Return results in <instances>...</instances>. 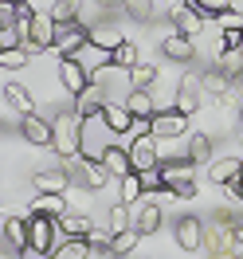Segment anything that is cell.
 I'll use <instances>...</instances> for the list:
<instances>
[{"instance_id": "1", "label": "cell", "mask_w": 243, "mask_h": 259, "mask_svg": "<svg viewBox=\"0 0 243 259\" xmlns=\"http://www.w3.org/2000/svg\"><path fill=\"white\" fill-rule=\"evenodd\" d=\"M200 251L208 259H231L239 251V240H235V216L227 208L212 212V224L204 228V243H200Z\"/></svg>"}, {"instance_id": "2", "label": "cell", "mask_w": 243, "mask_h": 259, "mask_svg": "<svg viewBox=\"0 0 243 259\" xmlns=\"http://www.w3.org/2000/svg\"><path fill=\"white\" fill-rule=\"evenodd\" d=\"M82 122H86V118H79L75 110H59V118L51 122V130H55V142H51V149H55L63 161L82 157Z\"/></svg>"}, {"instance_id": "3", "label": "cell", "mask_w": 243, "mask_h": 259, "mask_svg": "<svg viewBox=\"0 0 243 259\" xmlns=\"http://www.w3.org/2000/svg\"><path fill=\"white\" fill-rule=\"evenodd\" d=\"M63 240V232H59V224L51 220V216H28V251L32 255H43L51 259V251H55V243Z\"/></svg>"}, {"instance_id": "4", "label": "cell", "mask_w": 243, "mask_h": 259, "mask_svg": "<svg viewBox=\"0 0 243 259\" xmlns=\"http://www.w3.org/2000/svg\"><path fill=\"white\" fill-rule=\"evenodd\" d=\"M192 173H196L192 161H165V165H161V185H165L173 196H180V200H192V196H196Z\"/></svg>"}, {"instance_id": "5", "label": "cell", "mask_w": 243, "mask_h": 259, "mask_svg": "<svg viewBox=\"0 0 243 259\" xmlns=\"http://www.w3.org/2000/svg\"><path fill=\"white\" fill-rule=\"evenodd\" d=\"M24 48L32 51V55L55 48V20H51V12H35L32 16L28 32H24Z\"/></svg>"}, {"instance_id": "6", "label": "cell", "mask_w": 243, "mask_h": 259, "mask_svg": "<svg viewBox=\"0 0 243 259\" xmlns=\"http://www.w3.org/2000/svg\"><path fill=\"white\" fill-rule=\"evenodd\" d=\"M184 130H188V114L180 110H153V118H149V134L157 138V142H165V138H184Z\"/></svg>"}, {"instance_id": "7", "label": "cell", "mask_w": 243, "mask_h": 259, "mask_svg": "<svg viewBox=\"0 0 243 259\" xmlns=\"http://www.w3.org/2000/svg\"><path fill=\"white\" fill-rule=\"evenodd\" d=\"M130 165H133V173H141V169H153V165H161V157H157V138L153 134H137L130 142Z\"/></svg>"}, {"instance_id": "8", "label": "cell", "mask_w": 243, "mask_h": 259, "mask_svg": "<svg viewBox=\"0 0 243 259\" xmlns=\"http://www.w3.org/2000/svg\"><path fill=\"white\" fill-rule=\"evenodd\" d=\"M169 20H173V28H177L180 35H188V39L204 32V12H200V8H192L188 0H184V4H173V8H169Z\"/></svg>"}, {"instance_id": "9", "label": "cell", "mask_w": 243, "mask_h": 259, "mask_svg": "<svg viewBox=\"0 0 243 259\" xmlns=\"http://www.w3.org/2000/svg\"><path fill=\"white\" fill-rule=\"evenodd\" d=\"M90 39V28H82L79 20H67V24H55V48L59 55H75Z\"/></svg>"}, {"instance_id": "10", "label": "cell", "mask_w": 243, "mask_h": 259, "mask_svg": "<svg viewBox=\"0 0 243 259\" xmlns=\"http://www.w3.org/2000/svg\"><path fill=\"white\" fill-rule=\"evenodd\" d=\"M20 134L28 138V146H39V149H51L55 142V130H51L47 118H39V114H24V122H20Z\"/></svg>"}, {"instance_id": "11", "label": "cell", "mask_w": 243, "mask_h": 259, "mask_svg": "<svg viewBox=\"0 0 243 259\" xmlns=\"http://www.w3.org/2000/svg\"><path fill=\"white\" fill-rule=\"evenodd\" d=\"M98 122L110 130V134H130L133 114L126 110V102H102V110H98Z\"/></svg>"}, {"instance_id": "12", "label": "cell", "mask_w": 243, "mask_h": 259, "mask_svg": "<svg viewBox=\"0 0 243 259\" xmlns=\"http://www.w3.org/2000/svg\"><path fill=\"white\" fill-rule=\"evenodd\" d=\"M71 59H75V63H79L82 71H86V75L94 79L102 67H110V51H106V48H98V44H90V39H86V44H82V48L75 51V55H71Z\"/></svg>"}, {"instance_id": "13", "label": "cell", "mask_w": 243, "mask_h": 259, "mask_svg": "<svg viewBox=\"0 0 243 259\" xmlns=\"http://www.w3.org/2000/svg\"><path fill=\"white\" fill-rule=\"evenodd\" d=\"M161 204H153V200H145V204H137V212L130 216V228L137 232V236H153L157 228H161Z\"/></svg>"}, {"instance_id": "14", "label": "cell", "mask_w": 243, "mask_h": 259, "mask_svg": "<svg viewBox=\"0 0 243 259\" xmlns=\"http://www.w3.org/2000/svg\"><path fill=\"white\" fill-rule=\"evenodd\" d=\"M173 232H177V243L184 251H200V243H204V224H200V216H180Z\"/></svg>"}, {"instance_id": "15", "label": "cell", "mask_w": 243, "mask_h": 259, "mask_svg": "<svg viewBox=\"0 0 243 259\" xmlns=\"http://www.w3.org/2000/svg\"><path fill=\"white\" fill-rule=\"evenodd\" d=\"M0 236L8 240V247L12 251H28V216H4L0 220Z\"/></svg>"}, {"instance_id": "16", "label": "cell", "mask_w": 243, "mask_h": 259, "mask_svg": "<svg viewBox=\"0 0 243 259\" xmlns=\"http://www.w3.org/2000/svg\"><path fill=\"white\" fill-rule=\"evenodd\" d=\"M75 161H79V157H75ZM75 161H71V173H75V177L82 181V189L98 193V189L106 185V177H110V173L102 169V161H94V157H86V165H75Z\"/></svg>"}, {"instance_id": "17", "label": "cell", "mask_w": 243, "mask_h": 259, "mask_svg": "<svg viewBox=\"0 0 243 259\" xmlns=\"http://www.w3.org/2000/svg\"><path fill=\"white\" fill-rule=\"evenodd\" d=\"M59 82H63L71 95H79V91H86V87H90V75H86V71H82L71 55H63V59H59Z\"/></svg>"}, {"instance_id": "18", "label": "cell", "mask_w": 243, "mask_h": 259, "mask_svg": "<svg viewBox=\"0 0 243 259\" xmlns=\"http://www.w3.org/2000/svg\"><path fill=\"white\" fill-rule=\"evenodd\" d=\"M102 102H106V91H102L98 82H90L86 91H79V95H75V114H79V118H98Z\"/></svg>"}, {"instance_id": "19", "label": "cell", "mask_w": 243, "mask_h": 259, "mask_svg": "<svg viewBox=\"0 0 243 259\" xmlns=\"http://www.w3.org/2000/svg\"><path fill=\"white\" fill-rule=\"evenodd\" d=\"M98 161H102V169H106L110 177H126V173H133L130 153H126L122 146H106L102 153H98Z\"/></svg>"}, {"instance_id": "20", "label": "cell", "mask_w": 243, "mask_h": 259, "mask_svg": "<svg viewBox=\"0 0 243 259\" xmlns=\"http://www.w3.org/2000/svg\"><path fill=\"white\" fill-rule=\"evenodd\" d=\"M51 216V220H59L67 212V196L63 193H35V200H32V208H28V216Z\"/></svg>"}, {"instance_id": "21", "label": "cell", "mask_w": 243, "mask_h": 259, "mask_svg": "<svg viewBox=\"0 0 243 259\" xmlns=\"http://www.w3.org/2000/svg\"><path fill=\"white\" fill-rule=\"evenodd\" d=\"M51 259H90V240L86 236H63L55 243Z\"/></svg>"}, {"instance_id": "22", "label": "cell", "mask_w": 243, "mask_h": 259, "mask_svg": "<svg viewBox=\"0 0 243 259\" xmlns=\"http://www.w3.org/2000/svg\"><path fill=\"white\" fill-rule=\"evenodd\" d=\"M4 102H8V106L20 114V118L35 110V98H32V91H28L24 82H8V87H4Z\"/></svg>"}, {"instance_id": "23", "label": "cell", "mask_w": 243, "mask_h": 259, "mask_svg": "<svg viewBox=\"0 0 243 259\" xmlns=\"http://www.w3.org/2000/svg\"><path fill=\"white\" fill-rule=\"evenodd\" d=\"M35 193H67V185H71V177H67L63 169H39L32 177Z\"/></svg>"}, {"instance_id": "24", "label": "cell", "mask_w": 243, "mask_h": 259, "mask_svg": "<svg viewBox=\"0 0 243 259\" xmlns=\"http://www.w3.org/2000/svg\"><path fill=\"white\" fill-rule=\"evenodd\" d=\"M161 51L169 55V59H177V63H188L196 55V48H192V39L188 35H180V32H173V35H165L161 39Z\"/></svg>"}, {"instance_id": "25", "label": "cell", "mask_w": 243, "mask_h": 259, "mask_svg": "<svg viewBox=\"0 0 243 259\" xmlns=\"http://www.w3.org/2000/svg\"><path fill=\"white\" fill-rule=\"evenodd\" d=\"M173 110H180V114L200 110V79H184L177 87V106H173Z\"/></svg>"}, {"instance_id": "26", "label": "cell", "mask_w": 243, "mask_h": 259, "mask_svg": "<svg viewBox=\"0 0 243 259\" xmlns=\"http://www.w3.org/2000/svg\"><path fill=\"white\" fill-rule=\"evenodd\" d=\"M55 224H59V232H63V236H90V228H94L86 212H71V208H67Z\"/></svg>"}, {"instance_id": "27", "label": "cell", "mask_w": 243, "mask_h": 259, "mask_svg": "<svg viewBox=\"0 0 243 259\" xmlns=\"http://www.w3.org/2000/svg\"><path fill=\"white\" fill-rule=\"evenodd\" d=\"M200 91H208L216 102H224V98L231 95V79L220 75V71H204V75H200Z\"/></svg>"}, {"instance_id": "28", "label": "cell", "mask_w": 243, "mask_h": 259, "mask_svg": "<svg viewBox=\"0 0 243 259\" xmlns=\"http://www.w3.org/2000/svg\"><path fill=\"white\" fill-rule=\"evenodd\" d=\"M231 177H239V157H216L208 165V181L212 185H227Z\"/></svg>"}, {"instance_id": "29", "label": "cell", "mask_w": 243, "mask_h": 259, "mask_svg": "<svg viewBox=\"0 0 243 259\" xmlns=\"http://www.w3.org/2000/svg\"><path fill=\"white\" fill-rule=\"evenodd\" d=\"M122 39H126V35H122L118 24H94V28H90V44H98V48H106V51H114Z\"/></svg>"}, {"instance_id": "30", "label": "cell", "mask_w": 243, "mask_h": 259, "mask_svg": "<svg viewBox=\"0 0 243 259\" xmlns=\"http://www.w3.org/2000/svg\"><path fill=\"white\" fill-rule=\"evenodd\" d=\"M126 110L133 114V118H153V91H130L126 95Z\"/></svg>"}, {"instance_id": "31", "label": "cell", "mask_w": 243, "mask_h": 259, "mask_svg": "<svg viewBox=\"0 0 243 259\" xmlns=\"http://www.w3.org/2000/svg\"><path fill=\"white\" fill-rule=\"evenodd\" d=\"M32 59H35V55L24 48V44H16V48H0V67H4V71H20V67H28Z\"/></svg>"}, {"instance_id": "32", "label": "cell", "mask_w": 243, "mask_h": 259, "mask_svg": "<svg viewBox=\"0 0 243 259\" xmlns=\"http://www.w3.org/2000/svg\"><path fill=\"white\" fill-rule=\"evenodd\" d=\"M153 82H157V67L137 59V63L130 67V91H145V87H153Z\"/></svg>"}, {"instance_id": "33", "label": "cell", "mask_w": 243, "mask_h": 259, "mask_svg": "<svg viewBox=\"0 0 243 259\" xmlns=\"http://www.w3.org/2000/svg\"><path fill=\"white\" fill-rule=\"evenodd\" d=\"M137 240H141V236H137V232H133V228H126V232H110V255H130L133 247H137Z\"/></svg>"}, {"instance_id": "34", "label": "cell", "mask_w": 243, "mask_h": 259, "mask_svg": "<svg viewBox=\"0 0 243 259\" xmlns=\"http://www.w3.org/2000/svg\"><path fill=\"white\" fill-rule=\"evenodd\" d=\"M188 161L192 165L212 161V138L208 134H192V138H188Z\"/></svg>"}, {"instance_id": "35", "label": "cell", "mask_w": 243, "mask_h": 259, "mask_svg": "<svg viewBox=\"0 0 243 259\" xmlns=\"http://www.w3.org/2000/svg\"><path fill=\"white\" fill-rule=\"evenodd\" d=\"M118 200H122V204H137V200H141V181H137V173L118 177Z\"/></svg>"}, {"instance_id": "36", "label": "cell", "mask_w": 243, "mask_h": 259, "mask_svg": "<svg viewBox=\"0 0 243 259\" xmlns=\"http://www.w3.org/2000/svg\"><path fill=\"white\" fill-rule=\"evenodd\" d=\"M216 71H220V75H227V79H235V75L243 71V55H239L235 48L220 51V55H216Z\"/></svg>"}, {"instance_id": "37", "label": "cell", "mask_w": 243, "mask_h": 259, "mask_svg": "<svg viewBox=\"0 0 243 259\" xmlns=\"http://www.w3.org/2000/svg\"><path fill=\"white\" fill-rule=\"evenodd\" d=\"M110 63H114V67H122V71H130V67L137 63V44L122 39V44H118V48L110 51Z\"/></svg>"}, {"instance_id": "38", "label": "cell", "mask_w": 243, "mask_h": 259, "mask_svg": "<svg viewBox=\"0 0 243 259\" xmlns=\"http://www.w3.org/2000/svg\"><path fill=\"white\" fill-rule=\"evenodd\" d=\"M55 24H67V20H79V0H55L47 8Z\"/></svg>"}, {"instance_id": "39", "label": "cell", "mask_w": 243, "mask_h": 259, "mask_svg": "<svg viewBox=\"0 0 243 259\" xmlns=\"http://www.w3.org/2000/svg\"><path fill=\"white\" fill-rule=\"evenodd\" d=\"M106 228H110V232H126V228H130V204H122V200H118V204L110 208Z\"/></svg>"}, {"instance_id": "40", "label": "cell", "mask_w": 243, "mask_h": 259, "mask_svg": "<svg viewBox=\"0 0 243 259\" xmlns=\"http://www.w3.org/2000/svg\"><path fill=\"white\" fill-rule=\"evenodd\" d=\"M137 181H141V193H161V165H153V169H141L137 173Z\"/></svg>"}, {"instance_id": "41", "label": "cell", "mask_w": 243, "mask_h": 259, "mask_svg": "<svg viewBox=\"0 0 243 259\" xmlns=\"http://www.w3.org/2000/svg\"><path fill=\"white\" fill-rule=\"evenodd\" d=\"M126 16L130 20H153V0H126Z\"/></svg>"}, {"instance_id": "42", "label": "cell", "mask_w": 243, "mask_h": 259, "mask_svg": "<svg viewBox=\"0 0 243 259\" xmlns=\"http://www.w3.org/2000/svg\"><path fill=\"white\" fill-rule=\"evenodd\" d=\"M192 8H200L204 16H220V12H227L231 8V0H188Z\"/></svg>"}, {"instance_id": "43", "label": "cell", "mask_w": 243, "mask_h": 259, "mask_svg": "<svg viewBox=\"0 0 243 259\" xmlns=\"http://www.w3.org/2000/svg\"><path fill=\"white\" fill-rule=\"evenodd\" d=\"M12 24H16V4L0 0V28H12Z\"/></svg>"}, {"instance_id": "44", "label": "cell", "mask_w": 243, "mask_h": 259, "mask_svg": "<svg viewBox=\"0 0 243 259\" xmlns=\"http://www.w3.org/2000/svg\"><path fill=\"white\" fill-rule=\"evenodd\" d=\"M16 44H24V35L16 32V24H12V28H0V48H16Z\"/></svg>"}, {"instance_id": "45", "label": "cell", "mask_w": 243, "mask_h": 259, "mask_svg": "<svg viewBox=\"0 0 243 259\" xmlns=\"http://www.w3.org/2000/svg\"><path fill=\"white\" fill-rule=\"evenodd\" d=\"M224 189H227V196H231V200H239V204H243V177H231Z\"/></svg>"}, {"instance_id": "46", "label": "cell", "mask_w": 243, "mask_h": 259, "mask_svg": "<svg viewBox=\"0 0 243 259\" xmlns=\"http://www.w3.org/2000/svg\"><path fill=\"white\" fill-rule=\"evenodd\" d=\"M231 95H239V98H243V71L235 75V79H231Z\"/></svg>"}, {"instance_id": "47", "label": "cell", "mask_w": 243, "mask_h": 259, "mask_svg": "<svg viewBox=\"0 0 243 259\" xmlns=\"http://www.w3.org/2000/svg\"><path fill=\"white\" fill-rule=\"evenodd\" d=\"M102 8H126V0H98Z\"/></svg>"}, {"instance_id": "48", "label": "cell", "mask_w": 243, "mask_h": 259, "mask_svg": "<svg viewBox=\"0 0 243 259\" xmlns=\"http://www.w3.org/2000/svg\"><path fill=\"white\" fill-rule=\"evenodd\" d=\"M235 240L243 243V220H239V216H235Z\"/></svg>"}, {"instance_id": "49", "label": "cell", "mask_w": 243, "mask_h": 259, "mask_svg": "<svg viewBox=\"0 0 243 259\" xmlns=\"http://www.w3.org/2000/svg\"><path fill=\"white\" fill-rule=\"evenodd\" d=\"M235 51H239V55H243V28H239V48H235Z\"/></svg>"}, {"instance_id": "50", "label": "cell", "mask_w": 243, "mask_h": 259, "mask_svg": "<svg viewBox=\"0 0 243 259\" xmlns=\"http://www.w3.org/2000/svg\"><path fill=\"white\" fill-rule=\"evenodd\" d=\"M239 4H243V0H231V8H239Z\"/></svg>"}, {"instance_id": "51", "label": "cell", "mask_w": 243, "mask_h": 259, "mask_svg": "<svg viewBox=\"0 0 243 259\" xmlns=\"http://www.w3.org/2000/svg\"><path fill=\"white\" fill-rule=\"evenodd\" d=\"M231 259H243V251H235V255H231Z\"/></svg>"}, {"instance_id": "52", "label": "cell", "mask_w": 243, "mask_h": 259, "mask_svg": "<svg viewBox=\"0 0 243 259\" xmlns=\"http://www.w3.org/2000/svg\"><path fill=\"white\" fill-rule=\"evenodd\" d=\"M239 177H243V157H239Z\"/></svg>"}, {"instance_id": "53", "label": "cell", "mask_w": 243, "mask_h": 259, "mask_svg": "<svg viewBox=\"0 0 243 259\" xmlns=\"http://www.w3.org/2000/svg\"><path fill=\"white\" fill-rule=\"evenodd\" d=\"M12 4H28V0H12Z\"/></svg>"}, {"instance_id": "54", "label": "cell", "mask_w": 243, "mask_h": 259, "mask_svg": "<svg viewBox=\"0 0 243 259\" xmlns=\"http://www.w3.org/2000/svg\"><path fill=\"white\" fill-rule=\"evenodd\" d=\"M239 16H243V4H239Z\"/></svg>"}, {"instance_id": "55", "label": "cell", "mask_w": 243, "mask_h": 259, "mask_svg": "<svg viewBox=\"0 0 243 259\" xmlns=\"http://www.w3.org/2000/svg\"><path fill=\"white\" fill-rule=\"evenodd\" d=\"M239 146H243V134H239Z\"/></svg>"}, {"instance_id": "56", "label": "cell", "mask_w": 243, "mask_h": 259, "mask_svg": "<svg viewBox=\"0 0 243 259\" xmlns=\"http://www.w3.org/2000/svg\"><path fill=\"white\" fill-rule=\"evenodd\" d=\"M35 259H43V255H35Z\"/></svg>"}, {"instance_id": "57", "label": "cell", "mask_w": 243, "mask_h": 259, "mask_svg": "<svg viewBox=\"0 0 243 259\" xmlns=\"http://www.w3.org/2000/svg\"><path fill=\"white\" fill-rule=\"evenodd\" d=\"M0 220H4V216H0Z\"/></svg>"}]
</instances>
